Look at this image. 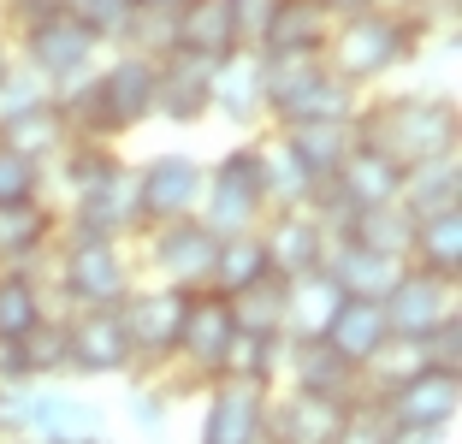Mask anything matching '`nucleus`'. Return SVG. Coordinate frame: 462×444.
Returning <instances> with one entry per match:
<instances>
[{
  "instance_id": "20",
  "label": "nucleus",
  "mask_w": 462,
  "mask_h": 444,
  "mask_svg": "<svg viewBox=\"0 0 462 444\" xmlns=\"http://www.w3.org/2000/svg\"><path fill=\"white\" fill-rule=\"evenodd\" d=\"M208 83H214V66L196 54H166L154 60V119L161 125H178V131H190V125L208 119Z\"/></svg>"
},
{
  "instance_id": "8",
  "label": "nucleus",
  "mask_w": 462,
  "mask_h": 444,
  "mask_svg": "<svg viewBox=\"0 0 462 444\" xmlns=\"http://www.w3.org/2000/svg\"><path fill=\"white\" fill-rule=\"evenodd\" d=\"M143 267H149L154 284H172V291H208L214 279V255H219V237L202 226V219H172V226H149L143 231Z\"/></svg>"
},
{
  "instance_id": "38",
  "label": "nucleus",
  "mask_w": 462,
  "mask_h": 444,
  "mask_svg": "<svg viewBox=\"0 0 462 444\" xmlns=\"http://www.w3.org/2000/svg\"><path fill=\"white\" fill-rule=\"evenodd\" d=\"M42 107H54V83L13 54V66H6V78H0V125H18V119H30V113H42Z\"/></svg>"
},
{
  "instance_id": "31",
  "label": "nucleus",
  "mask_w": 462,
  "mask_h": 444,
  "mask_svg": "<svg viewBox=\"0 0 462 444\" xmlns=\"http://www.w3.org/2000/svg\"><path fill=\"white\" fill-rule=\"evenodd\" d=\"M409 267L433 273V279L462 284V208L457 214L415 219V243H409Z\"/></svg>"
},
{
  "instance_id": "42",
  "label": "nucleus",
  "mask_w": 462,
  "mask_h": 444,
  "mask_svg": "<svg viewBox=\"0 0 462 444\" xmlns=\"http://www.w3.org/2000/svg\"><path fill=\"white\" fill-rule=\"evenodd\" d=\"M36 196H48V172L0 143V202H36Z\"/></svg>"
},
{
  "instance_id": "15",
  "label": "nucleus",
  "mask_w": 462,
  "mask_h": 444,
  "mask_svg": "<svg viewBox=\"0 0 462 444\" xmlns=\"http://www.w3.org/2000/svg\"><path fill=\"white\" fill-rule=\"evenodd\" d=\"M261 427H267V385H249V379L202 385L196 444H261Z\"/></svg>"
},
{
  "instance_id": "10",
  "label": "nucleus",
  "mask_w": 462,
  "mask_h": 444,
  "mask_svg": "<svg viewBox=\"0 0 462 444\" xmlns=\"http://www.w3.org/2000/svg\"><path fill=\"white\" fill-rule=\"evenodd\" d=\"M13 54L24 60L30 71H42V78L60 89V83L83 78V71H96L107 48H101V42L89 36V30H83L78 18L66 13V6H60V13H48L42 24H30L24 36H13Z\"/></svg>"
},
{
  "instance_id": "48",
  "label": "nucleus",
  "mask_w": 462,
  "mask_h": 444,
  "mask_svg": "<svg viewBox=\"0 0 462 444\" xmlns=\"http://www.w3.org/2000/svg\"><path fill=\"white\" fill-rule=\"evenodd\" d=\"M320 6H327V13H332V24H338V18H356V13H374V6H380V0H320Z\"/></svg>"
},
{
  "instance_id": "6",
  "label": "nucleus",
  "mask_w": 462,
  "mask_h": 444,
  "mask_svg": "<svg viewBox=\"0 0 462 444\" xmlns=\"http://www.w3.org/2000/svg\"><path fill=\"white\" fill-rule=\"evenodd\" d=\"M184 309H190V291H172V284L136 279L131 296L119 302L125 338H131V362L136 374H161L178 356V332H184Z\"/></svg>"
},
{
  "instance_id": "45",
  "label": "nucleus",
  "mask_w": 462,
  "mask_h": 444,
  "mask_svg": "<svg viewBox=\"0 0 462 444\" xmlns=\"http://www.w3.org/2000/svg\"><path fill=\"white\" fill-rule=\"evenodd\" d=\"M427 367H445V374H462V314H450L445 326H439L433 338L421 344Z\"/></svg>"
},
{
  "instance_id": "41",
  "label": "nucleus",
  "mask_w": 462,
  "mask_h": 444,
  "mask_svg": "<svg viewBox=\"0 0 462 444\" xmlns=\"http://www.w3.org/2000/svg\"><path fill=\"white\" fill-rule=\"evenodd\" d=\"M66 13L78 18L101 48H119V36H125V24H131L136 6H131V0H66Z\"/></svg>"
},
{
  "instance_id": "11",
  "label": "nucleus",
  "mask_w": 462,
  "mask_h": 444,
  "mask_svg": "<svg viewBox=\"0 0 462 444\" xmlns=\"http://www.w3.org/2000/svg\"><path fill=\"white\" fill-rule=\"evenodd\" d=\"M66 314V379H125L136 374L119 309H60Z\"/></svg>"
},
{
  "instance_id": "54",
  "label": "nucleus",
  "mask_w": 462,
  "mask_h": 444,
  "mask_svg": "<svg viewBox=\"0 0 462 444\" xmlns=\"http://www.w3.org/2000/svg\"><path fill=\"white\" fill-rule=\"evenodd\" d=\"M0 444H30V439H0Z\"/></svg>"
},
{
  "instance_id": "46",
  "label": "nucleus",
  "mask_w": 462,
  "mask_h": 444,
  "mask_svg": "<svg viewBox=\"0 0 462 444\" xmlns=\"http://www.w3.org/2000/svg\"><path fill=\"white\" fill-rule=\"evenodd\" d=\"M66 0H0V30H6V42L24 36L30 24H42L48 13H60Z\"/></svg>"
},
{
  "instance_id": "2",
  "label": "nucleus",
  "mask_w": 462,
  "mask_h": 444,
  "mask_svg": "<svg viewBox=\"0 0 462 444\" xmlns=\"http://www.w3.org/2000/svg\"><path fill=\"white\" fill-rule=\"evenodd\" d=\"M421 36H427L421 18L374 6V13L338 18L332 36H327V48H320V60H327V71L338 83H350L356 95H374L392 71H403L409 60L421 54Z\"/></svg>"
},
{
  "instance_id": "36",
  "label": "nucleus",
  "mask_w": 462,
  "mask_h": 444,
  "mask_svg": "<svg viewBox=\"0 0 462 444\" xmlns=\"http://www.w3.org/2000/svg\"><path fill=\"white\" fill-rule=\"evenodd\" d=\"M279 367H285V338H255L237 332L226 350V374L219 379H249V385H279Z\"/></svg>"
},
{
  "instance_id": "19",
  "label": "nucleus",
  "mask_w": 462,
  "mask_h": 444,
  "mask_svg": "<svg viewBox=\"0 0 462 444\" xmlns=\"http://www.w3.org/2000/svg\"><path fill=\"white\" fill-rule=\"evenodd\" d=\"M279 385L291 391H314V397H362V374L332 350L327 338H285V367H279Z\"/></svg>"
},
{
  "instance_id": "22",
  "label": "nucleus",
  "mask_w": 462,
  "mask_h": 444,
  "mask_svg": "<svg viewBox=\"0 0 462 444\" xmlns=\"http://www.w3.org/2000/svg\"><path fill=\"white\" fill-rule=\"evenodd\" d=\"M320 267H327V279L338 284L344 296H356V302H380L409 261H392V255H380V249H362V243H350V237H332V249H327Z\"/></svg>"
},
{
  "instance_id": "35",
  "label": "nucleus",
  "mask_w": 462,
  "mask_h": 444,
  "mask_svg": "<svg viewBox=\"0 0 462 444\" xmlns=\"http://www.w3.org/2000/svg\"><path fill=\"white\" fill-rule=\"evenodd\" d=\"M226 302H231V320H237V332L285 338V279H279V273H267L261 284H249V291L226 296Z\"/></svg>"
},
{
  "instance_id": "32",
  "label": "nucleus",
  "mask_w": 462,
  "mask_h": 444,
  "mask_svg": "<svg viewBox=\"0 0 462 444\" xmlns=\"http://www.w3.org/2000/svg\"><path fill=\"white\" fill-rule=\"evenodd\" d=\"M267 273H273V261H267V243H261V226L255 231H231V237H219L208 291L214 296H237V291H249V284H261Z\"/></svg>"
},
{
  "instance_id": "18",
  "label": "nucleus",
  "mask_w": 462,
  "mask_h": 444,
  "mask_svg": "<svg viewBox=\"0 0 462 444\" xmlns=\"http://www.w3.org/2000/svg\"><path fill=\"white\" fill-rule=\"evenodd\" d=\"M261 243H267V261L279 279H297V273H314L332 249V231L320 226L314 208H285V214L261 219Z\"/></svg>"
},
{
  "instance_id": "21",
  "label": "nucleus",
  "mask_w": 462,
  "mask_h": 444,
  "mask_svg": "<svg viewBox=\"0 0 462 444\" xmlns=\"http://www.w3.org/2000/svg\"><path fill=\"white\" fill-rule=\"evenodd\" d=\"M327 184H332V196H338L350 214L356 208H385V202H397V190H403V166H392L385 154H374L367 143H356Z\"/></svg>"
},
{
  "instance_id": "24",
  "label": "nucleus",
  "mask_w": 462,
  "mask_h": 444,
  "mask_svg": "<svg viewBox=\"0 0 462 444\" xmlns=\"http://www.w3.org/2000/svg\"><path fill=\"white\" fill-rule=\"evenodd\" d=\"M255 143V161H261V190H267V214H285V208H309L314 202V178H309V166L297 161L285 148V136L273 131H261V136H249Z\"/></svg>"
},
{
  "instance_id": "26",
  "label": "nucleus",
  "mask_w": 462,
  "mask_h": 444,
  "mask_svg": "<svg viewBox=\"0 0 462 444\" xmlns=\"http://www.w3.org/2000/svg\"><path fill=\"white\" fill-rule=\"evenodd\" d=\"M409 219H433V214H457L462 208V154H445V161L409 166L403 190H397Z\"/></svg>"
},
{
  "instance_id": "3",
  "label": "nucleus",
  "mask_w": 462,
  "mask_h": 444,
  "mask_svg": "<svg viewBox=\"0 0 462 444\" xmlns=\"http://www.w3.org/2000/svg\"><path fill=\"white\" fill-rule=\"evenodd\" d=\"M267 125H309V119H356L362 95L338 83L320 54H261Z\"/></svg>"
},
{
  "instance_id": "5",
  "label": "nucleus",
  "mask_w": 462,
  "mask_h": 444,
  "mask_svg": "<svg viewBox=\"0 0 462 444\" xmlns=\"http://www.w3.org/2000/svg\"><path fill=\"white\" fill-rule=\"evenodd\" d=\"M214 237H231V231H255L267 219V190H261V161H255V143H237L226 148L202 178V208H196Z\"/></svg>"
},
{
  "instance_id": "53",
  "label": "nucleus",
  "mask_w": 462,
  "mask_h": 444,
  "mask_svg": "<svg viewBox=\"0 0 462 444\" xmlns=\"http://www.w3.org/2000/svg\"><path fill=\"white\" fill-rule=\"evenodd\" d=\"M83 444H113V439H107V432H101V439H83Z\"/></svg>"
},
{
  "instance_id": "47",
  "label": "nucleus",
  "mask_w": 462,
  "mask_h": 444,
  "mask_svg": "<svg viewBox=\"0 0 462 444\" xmlns=\"http://www.w3.org/2000/svg\"><path fill=\"white\" fill-rule=\"evenodd\" d=\"M18 385H36L24 362V344L18 338H0V391H18Z\"/></svg>"
},
{
  "instance_id": "28",
  "label": "nucleus",
  "mask_w": 462,
  "mask_h": 444,
  "mask_svg": "<svg viewBox=\"0 0 462 444\" xmlns=\"http://www.w3.org/2000/svg\"><path fill=\"white\" fill-rule=\"evenodd\" d=\"M279 136H285V148L297 154L302 166H309L314 184H327L332 172H338V161L356 148V125L350 119H309V125H279Z\"/></svg>"
},
{
  "instance_id": "33",
  "label": "nucleus",
  "mask_w": 462,
  "mask_h": 444,
  "mask_svg": "<svg viewBox=\"0 0 462 444\" xmlns=\"http://www.w3.org/2000/svg\"><path fill=\"white\" fill-rule=\"evenodd\" d=\"M344 237L362 243V249H380L392 261H409V243H415V219L403 214V202H385V208H356Z\"/></svg>"
},
{
  "instance_id": "55",
  "label": "nucleus",
  "mask_w": 462,
  "mask_h": 444,
  "mask_svg": "<svg viewBox=\"0 0 462 444\" xmlns=\"http://www.w3.org/2000/svg\"><path fill=\"white\" fill-rule=\"evenodd\" d=\"M0 36H6V30H0Z\"/></svg>"
},
{
  "instance_id": "30",
  "label": "nucleus",
  "mask_w": 462,
  "mask_h": 444,
  "mask_svg": "<svg viewBox=\"0 0 462 444\" xmlns=\"http://www.w3.org/2000/svg\"><path fill=\"white\" fill-rule=\"evenodd\" d=\"M338 302H344V291L327 279V267L285 279V338H320L327 320L338 314Z\"/></svg>"
},
{
  "instance_id": "39",
  "label": "nucleus",
  "mask_w": 462,
  "mask_h": 444,
  "mask_svg": "<svg viewBox=\"0 0 462 444\" xmlns=\"http://www.w3.org/2000/svg\"><path fill=\"white\" fill-rule=\"evenodd\" d=\"M24 362H30V379H66V314L48 309L24 338Z\"/></svg>"
},
{
  "instance_id": "17",
  "label": "nucleus",
  "mask_w": 462,
  "mask_h": 444,
  "mask_svg": "<svg viewBox=\"0 0 462 444\" xmlns=\"http://www.w3.org/2000/svg\"><path fill=\"white\" fill-rule=\"evenodd\" d=\"M208 119H226L231 131H267V89H261V54H226L208 83Z\"/></svg>"
},
{
  "instance_id": "27",
  "label": "nucleus",
  "mask_w": 462,
  "mask_h": 444,
  "mask_svg": "<svg viewBox=\"0 0 462 444\" xmlns=\"http://www.w3.org/2000/svg\"><path fill=\"white\" fill-rule=\"evenodd\" d=\"M332 344V350L344 356V362L356 367V374H362L367 362H374V356L385 350V314H380V302H356V296H344L338 302V314H332L327 320V332H320Z\"/></svg>"
},
{
  "instance_id": "50",
  "label": "nucleus",
  "mask_w": 462,
  "mask_h": 444,
  "mask_svg": "<svg viewBox=\"0 0 462 444\" xmlns=\"http://www.w3.org/2000/svg\"><path fill=\"white\" fill-rule=\"evenodd\" d=\"M380 6H385V13H409V18H421L427 6H433V0H380Z\"/></svg>"
},
{
  "instance_id": "23",
  "label": "nucleus",
  "mask_w": 462,
  "mask_h": 444,
  "mask_svg": "<svg viewBox=\"0 0 462 444\" xmlns=\"http://www.w3.org/2000/svg\"><path fill=\"white\" fill-rule=\"evenodd\" d=\"M60 208L48 196L36 202H0V267H30L42 249H54Z\"/></svg>"
},
{
  "instance_id": "13",
  "label": "nucleus",
  "mask_w": 462,
  "mask_h": 444,
  "mask_svg": "<svg viewBox=\"0 0 462 444\" xmlns=\"http://www.w3.org/2000/svg\"><path fill=\"white\" fill-rule=\"evenodd\" d=\"M457 291H462V284L433 279V273H421V267H403V273H397V284L380 296L385 332L409 338V344H427L450 314H462V296Z\"/></svg>"
},
{
  "instance_id": "1",
  "label": "nucleus",
  "mask_w": 462,
  "mask_h": 444,
  "mask_svg": "<svg viewBox=\"0 0 462 444\" xmlns=\"http://www.w3.org/2000/svg\"><path fill=\"white\" fill-rule=\"evenodd\" d=\"M356 143L385 154L392 166H427L462 148V113L445 89H380L356 107Z\"/></svg>"
},
{
  "instance_id": "16",
  "label": "nucleus",
  "mask_w": 462,
  "mask_h": 444,
  "mask_svg": "<svg viewBox=\"0 0 462 444\" xmlns=\"http://www.w3.org/2000/svg\"><path fill=\"white\" fill-rule=\"evenodd\" d=\"M338 421H344L338 397H314V391L273 385L267 391V427H261V444H332L338 439Z\"/></svg>"
},
{
  "instance_id": "49",
  "label": "nucleus",
  "mask_w": 462,
  "mask_h": 444,
  "mask_svg": "<svg viewBox=\"0 0 462 444\" xmlns=\"http://www.w3.org/2000/svg\"><path fill=\"white\" fill-rule=\"evenodd\" d=\"M136 13H184V6H190V0H131Z\"/></svg>"
},
{
  "instance_id": "43",
  "label": "nucleus",
  "mask_w": 462,
  "mask_h": 444,
  "mask_svg": "<svg viewBox=\"0 0 462 444\" xmlns=\"http://www.w3.org/2000/svg\"><path fill=\"white\" fill-rule=\"evenodd\" d=\"M226 13H231V30H237V48L255 54L267 24H273V13H279V0H226Z\"/></svg>"
},
{
  "instance_id": "52",
  "label": "nucleus",
  "mask_w": 462,
  "mask_h": 444,
  "mask_svg": "<svg viewBox=\"0 0 462 444\" xmlns=\"http://www.w3.org/2000/svg\"><path fill=\"white\" fill-rule=\"evenodd\" d=\"M6 66H13V42L0 36V78H6Z\"/></svg>"
},
{
  "instance_id": "37",
  "label": "nucleus",
  "mask_w": 462,
  "mask_h": 444,
  "mask_svg": "<svg viewBox=\"0 0 462 444\" xmlns=\"http://www.w3.org/2000/svg\"><path fill=\"white\" fill-rule=\"evenodd\" d=\"M0 143L18 148L24 161H36L42 172H48L71 136H66V125H60V113H54V107H42V113H30V119H18V125H0Z\"/></svg>"
},
{
  "instance_id": "40",
  "label": "nucleus",
  "mask_w": 462,
  "mask_h": 444,
  "mask_svg": "<svg viewBox=\"0 0 462 444\" xmlns=\"http://www.w3.org/2000/svg\"><path fill=\"white\" fill-rule=\"evenodd\" d=\"M397 439V427L385 421V409H380V397H350L344 403V421H338V439L332 444H392Z\"/></svg>"
},
{
  "instance_id": "14",
  "label": "nucleus",
  "mask_w": 462,
  "mask_h": 444,
  "mask_svg": "<svg viewBox=\"0 0 462 444\" xmlns=\"http://www.w3.org/2000/svg\"><path fill=\"white\" fill-rule=\"evenodd\" d=\"M380 409L397 432H450L457 415H462V374L421 367V374H409L403 385L380 391Z\"/></svg>"
},
{
  "instance_id": "51",
  "label": "nucleus",
  "mask_w": 462,
  "mask_h": 444,
  "mask_svg": "<svg viewBox=\"0 0 462 444\" xmlns=\"http://www.w3.org/2000/svg\"><path fill=\"white\" fill-rule=\"evenodd\" d=\"M392 444H445V432H397Z\"/></svg>"
},
{
  "instance_id": "7",
  "label": "nucleus",
  "mask_w": 462,
  "mask_h": 444,
  "mask_svg": "<svg viewBox=\"0 0 462 444\" xmlns=\"http://www.w3.org/2000/svg\"><path fill=\"white\" fill-rule=\"evenodd\" d=\"M136 178V219L143 231L149 226H172V219H190L202 208V178H208V161L184 154V148H161L149 161L131 166Z\"/></svg>"
},
{
  "instance_id": "9",
  "label": "nucleus",
  "mask_w": 462,
  "mask_h": 444,
  "mask_svg": "<svg viewBox=\"0 0 462 444\" xmlns=\"http://www.w3.org/2000/svg\"><path fill=\"white\" fill-rule=\"evenodd\" d=\"M231 338H237V320H231V302L214 291H196L190 309H184V332H178V385H214L219 374H226V350Z\"/></svg>"
},
{
  "instance_id": "25",
  "label": "nucleus",
  "mask_w": 462,
  "mask_h": 444,
  "mask_svg": "<svg viewBox=\"0 0 462 444\" xmlns=\"http://www.w3.org/2000/svg\"><path fill=\"white\" fill-rule=\"evenodd\" d=\"M172 48L178 54L208 60V66H219L226 54H244V48H237V30H231L226 0H190V6L172 18Z\"/></svg>"
},
{
  "instance_id": "44",
  "label": "nucleus",
  "mask_w": 462,
  "mask_h": 444,
  "mask_svg": "<svg viewBox=\"0 0 462 444\" xmlns=\"http://www.w3.org/2000/svg\"><path fill=\"white\" fill-rule=\"evenodd\" d=\"M125 409H131V427L143 432L149 444H161V439H166V385H136Z\"/></svg>"
},
{
  "instance_id": "4",
  "label": "nucleus",
  "mask_w": 462,
  "mask_h": 444,
  "mask_svg": "<svg viewBox=\"0 0 462 444\" xmlns=\"http://www.w3.org/2000/svg\"><path fill=\"white\" fill-rule=\"evenodd\" d=\"M136 284L131 243L113 237H54V296L60 309H119Z\"/></svg>"
},
{
  "instance_id": "34",
  "label": "nucleus",
  "mask_w": 462,
  "mask_h": 444,
  "mask_svg": "<svg viewBox=\"0 0 462 444\" xmlns=\"http://www.w3.org/2000/svg\"><path fill=\"white\" fill-rule=\"evenodd\" d=\"M54 309L30 267H0V338H24L42 314Z\"/></svg>"
},
{
  "instance_id": "12",
  "label": "nucleus",
  "mask_w": 462,
  "mask_h": 444,
  "mask_svg": "<svg viewBox=\"0 0 462 444\" xmlns=\"http://www.w3.org/2000/svg\"><path fill=\"white\" fill-rule=\"evenodd\" d=\"M96 101H101V119H107L113 143L154 119V60L149 54H131V48H107L96 66Z\"/></svg>"
},
{
  "instance_id": "29",
  "label": "nucleus",
  "mask_w": 462,
  "mask_h": 444,
  "mask_svg": "<svg viewBox=\"0 0 462 444\" xmlns=\"http://www.w3.org/2000/svg\"><path fill=\"white\" fill-rule=\"evenodd\" d=\"M327 36H332V13L320 0H279L255 54H320Z\"/></svg>"
}]
</instances>
